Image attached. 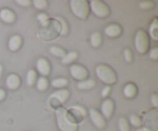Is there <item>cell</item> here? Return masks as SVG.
<instances>
[{
  "label": "cell",
  "mask_w": 158,
  "mask_h": 131,
  "mask_svg": "<svg viewBox=\"0 0 158 131\" xmlns=\"http://www.w3.org/2000/svg\"><path fill=\"white\" fill-rule=\"evenodd\" d=\"M56 123L60 131H77L78 124L71 120L67 109L63 107H59L56 110Z\"/></svg>",
  "instance_id": "cell-1"
},
{
  "label": "cell",
  "mask_w": 158,
  "mask_h": 131,
  "mask_svg": "<svg viewBox=\"0 0 158 131\" xmlns=\"http://www.w3.org/2000/svg\"><path fill=\"white\" fill-rule=\"evenodd\" d=\"M96 74L99 80L106 84H114L117 81V73L110 66L105 64L99 65L96 68Z\"/></svg>",
  "instance_id": "cell-2"
},
{
  "label": "cell",
  "mask_w": 158,
  "mask_h": 131,
  "mask_svg": "<svg viewBox=\"0 0 158 131\" xmlns=\"http://www.w3.org/2000/svg\"><path fill=\"white\" fill-rule=\"evenodd\" d=\"M70 8L74 15L81 19H86L90 12L89 2L86 0H72Z\"/></svg>",
  "instance_id": "cell-3"
},
{
  "label": "cell",
  "mask_w": 158,
  "mask_h": 131,
  "mask_svg": "<svg viewBox=\"0 0 158 131\" xmlns=\"http://www.w3.org/2000/svg\"><path fill=\"white\" fill-rule=\"evenodd\" d=\"M135 43L136 50L140 54H145L149 51L150 49V37L146 31L143 29H140L137 32L135 35Z\"/></svg>",
  "instance_id": "cell-4"
},
{
  "label": "cell",
  "mask_w": 158,
  "mask_h": 131,
  "mask_svg": "<svg viewBox=\"0 0 158 131\" xmlns=\"http://www.w3.org/2000/svg\"><path fill=\"white\" fill-rule=\"evenodd\" d=\"M89 9L99 18H106L110 14V9L106 3L100 0L90 1Z\"/></svg>",
  "instance_id": "cell-5"
},
{
  "label": "cell",
  "mask_w": 158,
  "mask_h": 131,
  "mask_svg": "<svg viewBox=\"0 0 158 131\" xmlns=\"http://www.w3.org/2000/svg\"><path fill=\"white\" fill-rule=\"evenodd\" d=\"M144 128L148 131H158V111L152 109L146 115L144 119Z\"/></svg>",
  "instance_id": "cell-6"
},
{
  "label": "cell",
  "mask_w": 158,
  "mask_h": 131,
  "mask_svg": "<svg viewBox=\"0 0 158 131\" xmlns=\"http://www.w3.org/2000/svg\"><path fill=\"white\" fill-rule=\"evenodd\" d=\"M70 74L75 80H79V81H83L86 80V78L89 76L87 69L86 67L81 66L80 64H73L69 68Z\"/></svg>",
  "instance_id": "cell-7"
},
{
  "label": "cell",
  "mask_w": 158,
  "mask_h": 131,
  "mask_svg": "<svg viewBox=\"0 0 158 131\" xmlns=\"http://www.w3.org/2000/svg\"><path fill=\"white\" fill-rule=\"evenodd\" d=\"M89 117L92 120L93 123L95 125L96 127L98 129H104L106 127V120L101 113L99 112L97 109L92 108L89 109Z\"/></svg>",
  "instance_id": "cell-8"
},
{
  "label": "cell",
  "mask_w": 158,
  "mask_h": 131,
  "mask_svg": "<svg viewBox=\"0 0 158 131\" xmlns=\"http://www.w3.org/2000/svg\"><path fill=\"white\" fill-rule=\"evenodd\" d=\"M69 96H70V92H69V91L68 90V89H61L52 92V93L49 96V100L53 99V100H56L58 103L63 104V103H66V102L67 101L68 99L69 98Z\"/></svg>",
  "instance_id": "cell-9"
},
{
  "label": "cell",
  "mask_w": 158,
  "mask_h": 131,
  "mask_svg": "<svg viewBox=\"0 0 158 131\" xmlns=\"http://www.w3.org/2000/svg\"><path fill=\"white\" fill-rule=\"evenodd\" d=\"M114 111V102L111 99H106L101 105L102 115L106 119H110Z\"/></svg>",
  "instance_id": "cell-10"
},
{
  "label": "cell",
  "mask_w": 158,
  "mask_h": 131,
  "mask_svg": "<svg viewBox=\"0 0 158 131\" xmlns=\"http://www.w3.org/2000/svg\"><path fill=\"white\" fill-rule=\"evenodd\" d=\"M36 69L43 76H47L51 72L50 63L46 59L40 58L36 62Z\"/></svg>",
  "instance_id": "cell-11"
},
{
  "label": "cell",
  "mask_w": 158,
  "mask_h": 131,
  "mask_svg": "<svg viewBox=\"0 0 158 131\" xmlns=\"http://www.w3.org/2000/svg\"><path fill=\"white\" fill-rule=\"evenodd\" d=\"M105 34L111 38H116L121 35L122 27L117 23H112L105 28Z\"/></svg>",
  "instance_id": "cell-12"
},
{
  "label": "cell",
  "mask_w": 158,
  "mask_h": 131,
  "mask_svg": "<svg viewBox=\"0 0 158 131\" xmlns=\"http://www.w3.org/2000/svg\"><path fill=\"white\" fill-rule=\"evenodd\" d=\"M6 86L9 88V89L12 90H15L19 87L20 84H21V80H20L19 76L16 74H10L6 78Z\"/></svg>",
  "instance_id": "cell-13"
},
{
  "label": "cell",
  "mask_w": 158,
  "mask_h": 131,
  "mask_svg": "<svg viewBox=\"0 0 158 131\" xmlns=\"http://www.w3.org/2000/svg\"><path fill=\"white\" fill-rule=\"evenodd\" d=\"M0 18L6 23H12L16 18L15 12L9 9H2L0 11Z\"/></svg>",
  "instance_id": "cell-14"
},
{
  "label": "cell",
  "mask_w": 158,
  "mask_h": 131,
  "mask_svg": "<svg viewBox=\"0 0 158 131\" xmlns=\"http://www.w3.org/2000/svg\"><path fill=\"white\" fill-rule=\"evenodd\" d=\"M23 44V39L19 35H13L9 41V49L12 52L19 50Z\"/></svg>",
  "instance_id": "cell-15"
},
{
  "label": "cell",
  "mask_w": 158,
  "mask_h": 131,
  "mask_svg": "<svg viewBox=\"0 0 158 131\" xmlns=\"http://www.w3.org/2000/svg\"><path fill=\"white\" fill-rule=\"evenodd\" d=\"M137 93V87L134 83H128L123 88V95L128 99L134 98Z\"/></svg>",
  "instance_id": "cell-16"
},
{
  "label": "cell",
  "mask_w": 158,
  "mask_h": 131,
  "mask_svg": "<svg viewBox=\"0 0 158 131\" xmlns=\"http://www.w3.org/2000/svg\"><path fill=\"white\" fill-rule=\"evenodd\" d=\"M96 86L95 80L89 79V80H83V81L79 82L77 84V88L81 90H87V89H90L94 88Z\"/></svg>",
  "instance_id": "cell-17"
},
{
  "label": "cell",
  "mask_w": 158,
  "mask_h": 131,
  "mask_svg": "<svg viewBox=\"0 0 158 131\" xmlns=\"http://www.w3.org/2000/svg\"><path fill=\"white\" fill-rule=\"evenodd\" d=\"M150 35L154 40L157 41L158 39V20L157 18H154L151 23L149 29Z\"/></svg>",
  "instance_id": "cell-18"
},
{
  "label": "cell",
  "mask_w": 158,
  "mask_h": 131,
  "mask_svg": "<svg viewBox=\"0 0 158 131\" xmlns=\"http://www.w3.org/2000/svg\"><path fill=\"white\" fill-rule=\"evenodd\" d=\"M102 41H103V38H102V35L100 32H95L91 35L90 43L93 47H99L101 45Z\"/></svg>",
  "instance_id": "cell-19"
},
{
  "label": "cell",
  "mask_w": 158,
  "mask_h": 131,
  "mask_svg": "<svg viewBox=\"0 0 158 131\" xmlns=\"http://www.w3.org/2000/svg\"><path fill=\"white\" fill-rule=\"evenodd\" d=\"M37 79V74L34 69H29L26 75V83L29 86H32L35 84Z\"/></svg>",
  "instance_id": "cell-20"
},
{
  "label": "cell",
  "mask_w": 158,
  "mask_h": 131,
  "mask_svg": "<svg viewBox=\"0 0 158 131\" xmlns=\"http://www.w3.org/2000/svg\"><path fill=\"white\" fill-rule=\"evenodd\" d=\"M69 83L68 80L65 78H56L54 79L52 82H51V86L54 88H63L66 86Z\"/></svg>",
  "instance_id": "cell-21"
},
{
  "label": "cell",
  "mask_w": 158,
  "mask_h": 131,
  "mask_svg": "<svg viewBox=\"0 0 158 131\" xmlns=\"http://www.w3.org/2000/svg\"><path fill=\"white\" fill-rule=\"evenodd\" d=\"M49 52L52 55H56L57 57H60V58H64L65 55H66V52L63 48L59 47V46H52L49 49Z\"/></svg>",
  "instance_id": "cell-22"
},
{
  "label": "cell",
  "mask_w": 158,
  "mask_h": 131,
  "mask_svg": "<svg viewBox=\"0 0 158 131\" xmlns=\"http://www.w3.org/2000/svg\"><path fill=\"white\" fill-rule=\"evenodd\" d=\"M37 89L40 91H45L49 87V81L44 76H42L38 79L36 82Z\"/></svg>",
  "instance_id": "cell-23"
},
{
  "label": "cell",
  "mask_w": 158,
  "mask_h": 131,
  "mask_svg": "<svg viewBox=\"0 0 158 131\" xmlns=\"http://www.w3.org/2000/svg\"><path fill=\"white\" fill-rule=\"evenodd\" d=\"M77 58H78V53L77 52H69L66 53L64 58L62 59V62L64 64H69L75 61Z\"/></svg>",
  "instance_id": "cell-24"
},
{
  "label": "cell",
  "mask_w": 158,
  "mask_h": 131,
  "mask_svg": "<svg viewBox=\"0 0 158 131\" xmlns=\"http://www.w3.org/2000/svg\"><path fill=\"white\" fill-rule=\"evenodd\" d=\"M118 127L120 131H131L129 121L125 117H120L118 120Z\"/></svg>",
  "instance_id": "cell-25"
},
{
  "label": "cell",
  "mask_w": 158,
  "mask_h": 131,
  "mask_svg": "<svg viewBox=\"0 0 158 131\" xmlns=\"http://www.w3.org/2000/svg\"><path fill=\"white\" fill-rule=\"evenodd\" d=\"M130 123H131L132 126H135V127H140L142 125V120L138 116L133 114L130 117Z\"/></svg>",
  "instance_id": "cell-26"
},
{
  "label": "cell",
  "mask_w": 158,
  "mask_h": 131,
  "mask_svg": "<svg viewBox=\"0 0 158 131\" xmlns=\"http://www.w3.org/2000/svg\"><path fill=\"white\" fill-rule=\"evenodd\" d=\"M32 3L37 9H44L48 6V2L46 0H34Z\"/></svg>",
  "instance_id": "cell-27"
},
{
  "label": "cell",
  "mask_w": 158,
  "mask_h": 131,
  "mask_svg": "<svg viewBox=\"0 0 158 131\" xmlns=\"http://www.w3.org/2000/svg\"><path fill=\"white\" fill-rule=\"evenodd\" d=\"M37 18H38L39 21L40 22V23H41L43 27V26H46L49 21V17H48V15H46V13H40L38 15H37Z\"/></svg>",
  "instance_id": "cell-28"
},
{
  "label": "cell",
  "mask_w": 158,
  "mask_h": 131,
  "mask_svg": "<svg viewBox=\"0 0 158 131\" xmlns=\"http://www.w3.org/2000/svg\"><path fill=\"white\" fill-rule=\"evenodd\" d=\"M56 18L59 20V21H60V25H62L61 34L63 35H66L68 32V26H67V24H66V22L61 18Z\"/></svg>",
  "instance_id": "cell-29"
},
{
  "label": "cell",
  "mask_w": 158,
  "mask_h": 131,
  "mask_svg": "<svg viewBox=\"0 0 158 131\" xmlns=\"http://www.w3.org/2000/svg\"><path fill=\"white\" fill-rule=\"evenodd\" d=\"M123 54H124V58H125V60H126L127 63H131V61H132L133 59V52L130 49H126L124 50V52H123Z\"/></svg>",
  "instance_id": "cell-30"
},
{
  "label": "cell",
  "mask_w": 158,
  "mask_h": 131,
  "mask_svg": "<svg viewBox=\"0 0 158 131\" xmlns=\"http://www.w3.org/2000/svg\"><path fill=\"white\" fill-rule=\"evenodd\" d=\"M140 8H142V9H151L152 7H154V4L153 2L144 1L140 3Z\"/></svg>",
  "instance_id": "cell-31"
},
{
  "label": "cell",
  "mask_w": 158,
  "mask_h": 131,
  "mask_svg": "<svg viewBox=\"0 0 158 131\" xmlns=\"http://www.w3.org/2000/svg\"><path fill=\"white\" fill-rule=\"evenodd\" d=\"M149 56L151 59L154 60H157L158 59V48L154 47V49H152L150 52Z\"/></svg>",
  "instance_id": "cell-32"
},
{
  "label": "cell",
  "mask_w": 158,
  "mask_h": 131,
  "mask_svg": "<svg viewBox=\"0 0 158 131\" xmlns=\"http://www.w3.org/2000/svg\"><path fill=\"white\" fill-rule=\"evenodd\" d=\"M151 103H152L153 106L157 109L158 106V96L157 93H154L151 95Z\"/></svg>",
  "instance_id": "cell-33"
},
{
  "label": "cell",
  "mask_w": 158,
  "mask_h": 131,
  "mask_svg": "<svg viewBox=\"0 0 158 131\" xmlns=\"http://www.w3.org/2000/svg\"><path fill=\"white\" fill-rule=\"evenodd\" d=\"M110 90H111L110 86H105V87L103 88V89H102V92H101L102 97H103V98H106V97L107 96L110 94Z\"/></svg>",
  "instance_id": "cell-34"
},
{
  "label": "cell",
  "mask_w": 158,
  "mask_h": 131,
  "mask_svg": "<svg viewBox=\"0 0 158 131\" xmlns=\"http://www.w3.org/2000/svg\"><path fill=\"white\" fill-rule=\"evenodd\" d=\"M15 2L18 3L19 6H29L32 3V2L30 0H16Z\"/></svg>",
  "instance_id": "cell-35"
},
{
  "label": "cell",
  "mask_w": 158,
  "mask_h": 131,
  "mask_svg": "<svg viewBox=\"0 0 158 131\" xmlns=\"http://www.w3.org/2000/svg\"><path fill=\"white\" fill-rule=\"evenodd\" d=\"M6 91L4 90V89H0V101H2V100H3V99H5V97H6Z\"/></svg>",
  "instance_id": "cell-36"
},
{
  "label": "cell",
  "mask_w": 158,
  "mask_h": 131,
  "mask_svg": "<svg viewBox=\"0 0 158 131\" xmlns=\"http://www.w3.org/2000/svg\"><path fill=\"white\" fill-rule=\"evenodd\" d=\"M137 131H148V130L147 129H145L144 127H141V128H139V129H137Z\"/></svg>",
  "instance_id": "cell-37"
},
{
  "label": "cell",
  "mask_w": 158,
  "mask_h": 131,
  "mask_svg": "<svg viewBox=\"0 0 158 131\" xmlns=\"http://www.w3.org/2000/svg\"><path fill=\"white\" fill-rule=\"evenodd\" d=\"M2 65L0 64V77H1L2 76Z\"/></svg>",
  "instance_id": "cell-38"
}]
</instances>
